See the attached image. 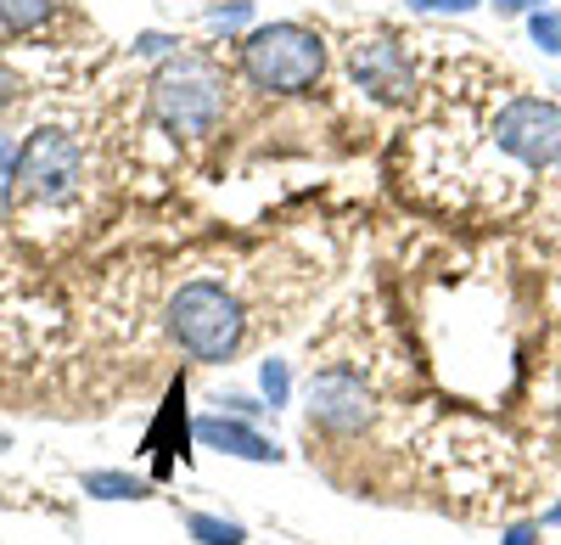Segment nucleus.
Here are the masks:
<instances>
[{"label": "nucleus", "mask_w": 561, "mask_h": 545, "mask_svg": "<svg viewBox=\"0 0 561 545\" xmlns=\"http://www.w3.org/2000/svg\"><path fill=\"white\" fill-rule=\"evenodd\" d=\"M242 68L259 90H275V96H298L325 73V45L314 29L304 23H270L242 45Z\"/></svg>", "instance_id": "obj_2"}, {"label": "nucleus", "mask_w": 561, "mask_h": 545, "mask_svg": "<svg viewBox=\"0 0 561 545\" xmlns=\"http://www.w3.org/2000/svg\"><path fill=\"white\" fill-rule=\"evenodd\" d=\"M264 394H270V405L287 399V366L280 360H264Z\"/></svg>", "instance_id": "obj_14"}, {"label": "nucleus", "mask_w": 561, "mask_h": 545, "mask_svg": "<svg viewBox=\"0 0 561 545\" xmlns=\"http://www.w3.org/2000/svg\"><path fill=\"white\" fill-rule=\"evenodd\" d=\"M505 545H539V523H517L505 534Z\"/></svg>", "instance_id": "obj_17"}, {"label": "nucleus", "mask_w": 561, "mask_h": 545, "mask_svg": "<svg viewBox=\"0 0 561 545\" xmlns=\"http://www.w3.org/2000/svg\"><path fill=\"white\" fill-rule=\"evenodd\" d=\"M79 174H84V158H79V141L62 129H34L23 141V158H18V197L23 203H68L79 192Z\"/></svg>", "instance_id": "obj_5"}, {"label": "nucleus", "mask_w": 561, "mask_h": 545, "mask_svg": "<svg viewBox=\"0 0 561 545\" xmlns=\"http://www.w3.org/2000/svg\"><path fill=\"white\" fill-rule=\"evenodd\" d=\"M152 107L180 135H208L225 113V73L208 57H174L152 79Z\"/></svg>", "instance_id": "obj_4"}, {"label": "nucleus", "mask_w": 561, "mask_h": 545, "mask_svg": "<svg viewBox=\"0 0 561 545\" xmlns=\"http://www.w3.org/2000/svg\"><path fill=\"white\" fill-rule=\"evenodd\" d=\"M348 73L359 79V90H370L377 102H410V57L399 52V39L382 34H354L348 39Z\"/></svg>", "instance_id": "obj_6"}, {"label": "nucleus", "mask_w": 561, "mask_h": 545, "mask_svg": "<svg viewBox=\"0 0 561 545\" xmlns=\"http://www.w3.org/2000/svg\"><path fill=\"white\" fill-rule=\"evenodd\" d=\"M18 158H23V147L12 141V135H0V214H7L12 197H18Z\"/></svg>", "instance_id": "obj_12"}, {"label": "nucleus", "mask_w": 561, "mask_h": 545, "mask_svg": "<svg viewBox=\"0 0 561 545\" xmlns=\"http://www.w3.org/2000/svg\"><path fill=\"white\" fill-rule=\"evenodd\" d=\"M489 152L500 169L517 174H545L561 163V107L545 96H511L494 124H489Z\"/></svg>", "instance_id": "obj_3"}, {"label": "nucleus", "mask_w": 561, "mask_h": 545, "mask_svg": "<svg viewBox=\"0 0 561 545\" xmlns=\"http://www.w3.org/2000/svg\"><path fill=\"white\" fill-rule=\"evenodd\" d=\"M545 0H494V12L500 18H523V12H539Z\"/></svg>", "instance_id": "obj_16"}, {"label": "nucleus", "mask_w": 561, "mask_h": 545, "mask_svg": "<svg viewBox=\"0 0 561 545\" xmlns=\"http://www.w3.org/2000/svg\"><path fill=\"white\" fill-rule=\"evenodd\" d=\"M45 18H51V0H0V29H12V34H28Z\"/></svg>", "instance_id": "obj_10"}, {"label": "nucleus", "mask_w": 561, "mask_h": 545, "mask_svg": "<svg viewBox=\"0 0 561 545\" xmlns=\"http://www.w3.org/2000/svg\"><path fill=\"white\" fill-rule=\"evenodd\" d=\"M169 332L192 360H230L248 338V315L219 282H185L169 304Z\"/></svg>", "instance_id": "obj_1"}, {"label": "nucleus", "mask_w": 561, "mask_h": 545, "mask_svg": "<svg viewBox=\"0 0 561 545\" xmlns=\"http://www.w3.org/2000/svg\"><path fill=\"white\" fill-rule=\"evenodd\" d=\"M84 495H96V501H140V495H152V489L129 473H90Z\"/></svg>", "instance_id": "obj_9"}, {"label": "nucleus", "mask_w": 561, "mask_h": 545, "mask_svg": "<svg viewBox=\"0 0 561 545\" xmlns=\"http://www.w3.org/2000/svg\"><path fill=\"white\" fill-rule=\"evenodd\" d=\"M410 7H421V12H472L478 0H410Z\"/></svg>", "instance_id": "obj_15"}, {"label": "nucleus", "mask_w": 561, "mask_h": 545, "mask_svg": "<svg viewBox=\"0 0 561 545\" xmlns=\"http://www.w3.org/2000/svg\"><path fill=\"white\" fill-rule=\"evenodd\" d=\"M185 529H192V540H203V545H242L248 540L242 523H225V518H208V512H192Z\"/></svg>", "instance_id": "obj_11"}, {"label": "nucleus", "mask_w": 561, "mask_h": 545, "mask_svg": "<svg viewBox=\"0 0 561 545\" xmlns=\"http://www.w3.org/2000/svg\"><path fill=\"white\" fill-rule=\"evenodd\" d=\"M309 422H320L325 433H359L370 422V399H365L359 377H348V372L309 377Z\"/></svg>", "instance_id": "obj_7"}, {"label": "nucleus", "mask_w": 561, "mask_h": 545, "mask_svg": "<svg viewBox=\"0 0 561 545\" xmlns=\"http://www.w3.org/2000/svg\"><path fill=\"white\" fill-rule=\"evenodd\" d=\"M545 523H550V529H561V501H556V507L545 512Z\"/></svg>", "instance_id": "obj_18"}, {"label": "nucleus", "mask_w": 561, "mask_h": 545, "mask_svg": "<svg viewBox=\"0 0 561 545\" xmlns=\"http://www.w3.org/2000/svg\"><path fill=\"white\" fill-rule=\"evenodd\" d=\"M197 439L208 450H225V456H242V462H280V450L264 433H253L248 422H237V417H203Z\"/></svg>", "instance_id": "obj_8"}, {"label": "nucleus", "mask_w": 561, "mask_h": 545, "mask_svg": "<svg viewBox=\"0 0 561 545\" xmlns=\"http://www.w3.org/2000/svg\"><path fill=\"white\" fill-rule=\"evenodd\" d=\"M528 34H534V45H539V52H561V12L539 7V12L528 18Z\"/></svg>", "instance_id": "obj_13"}]
</instances>
